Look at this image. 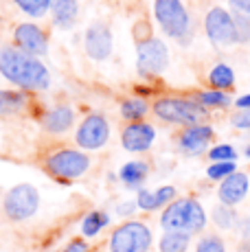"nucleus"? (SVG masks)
Returning <instances> with one entry per match:
<instances>
[{
  "mask_svg": "<svg viewBox=\"0 0 250 252\" xmlns=\"http://www.w3.org/2000/svg\"><path fill=\"white\" fill-rule=\"evenodd\" d=\"M0 77L22 92H42L51 88V72L44 62L13 44L0 48Z\"/></svg>",
  "mask_w": 250,
  "mask_h": 252,
  "instance_id": "obj_1",
  "label": "nucleus"
},
{
  "mask_svg": "<svg viewBox=\"0 0 250 252\" xmlns=\"http://www.w3.org/2000/svg\"><path fill=\"white\" fill-rule=\"evenodd\" d=\"M90 156L81 152L79 147H68V145H60L53 147L42 156L40 167L44 169L46 176L55 178L60 182H73L84 178L90 171Z\"/></svg>",
  "mask_w": 250,
  "mask_h": 252,
  "instance_id": "obj_2",
  "label": "nucleus"
},
{
  "mask_svg": "<svg viewBox=\"0 0 250 252\" xmlns=\"http://www.w3.org/2000/svg\"><path fill=\"white\" fill-rule=\"evenodd\" d=\"M206 211L195 197H176L169 206H165L160 215V226L165 232H185L198 235L206 226Z\"/></svg>",
  "mask_w": 250,
  "mask_h": 252,
  "instance_id": "obj_3",
  "label": "nucleus"
},
{
  "mask_svg": "<svg viewBox=\"0 0 250 252\" xmlns=\"http://www.w3.org/2000/svg\"><path fill=\"white\" fill-rule=\"evenodd\" d=\"M152 112L156 119L171 125L189 127V125H202L209 119V110L195 101V96H158L152 103Z\"/></svg>",
  "mask_w": 250,
  "mask_h": 252,
  "instance_id": "obj_4",
  "label": "nucleus"
},
{
  "mask_svg": "<svg viewBox=\"0 0 250 252\" xmlns=\"http://www.w3.org/2000/svg\"><path fill=\"white\" fill-rule=\"evenodd\" d=\"M152 11L154 20L158 22V27L167 37L180 44H189V40L193 37V22L182 0H154Z\"/></svg>",
  "mask_w": 250,
  "mask_h": 252,
  "instance_id": "obj_5",
  "label": "nucleus"
},
{
  "mask_svg": "<svg viewBox=\"0 0 250 252\" xmlns=\"http://www.w3.org/2000/svg\"><path fill=\"white\" fill-rule=\"evenodd\" d=\"M0 211H2L4 220L11 221V224H22V221H29L31 217H35V213L40 211V191H37V187H33L29 182L11 187L2 195Z\"/></svg>",
  "mask_w": 250,
  "mask_h": 252,
  "instance_id": "obj_6",
  "label": "nucleus"
},
{
  "mask_svg": "<svg viewBox=\"0 0 250 252\" xmlns=\"http://www.w3.org/2000/svg\"><path fill=\"white\" fill-rule=\"evenodd\" d=\"M152 230L145 221L127 220L110 235V252H150Z\"/></svg>",
  "mask_w": 250,
  "mask_h": 252,
  "instance_id": "obj_7",
  "label": "nucleus"
},
{
  "mask_svg": "<svg viewBox=\"0 0 250 252\" xmlns=\"http://www.w3.org/2000/svg\"><path fill=\"white\" fill-rule=\"evenodd\" d=\"M204 35L211 42V46L218 51L235 46L237 44V31H235L233 13L219 4L211 7L204 16Z\"/></svg>",
  "mask_w": 250,
  "mask_h": 252,
  "instance_id": "obj_8",
  "label": "nucleus"
},
{
  "mask_svg": "<svg viewBox=\"0 0 250 252\" xmlns=\"http://www.w3.org/2000/svg\"><path fill=\"white\" fill-rule=\"evenodd\" d=\"M169 66V46L165 40L152 35L136 44V72L145 79L158 77Z\"/></svg>",
  "mask_w": 250,
  "mask_h": 252,
  "instance_id": "obj_9",
  "label": "nucleus"
},
{
  "mask_svg": "<svg viewBox=\"0 0 250 252\" xmlns=\"http://www.w3.org/2000/svg\"><path fill=\"white\" fill-rule=\"evenodd\" d=\"M110 140V121L101 112H90L75 129V145L81 152H97Z\"/></svg>",
  "mask_w": 250,
  "mask_h": 252,
  "instance_id": "obj_10",
  "label": "nucleus"
},
{
  "mask_svg": "<svg viewBox=\"0 0 250 252\" xmlns=\"http://www.w3.org/2000/svg\"><path fill=\"white\" fill-rule=\"evenodd\" d=\"M114 51V35L103 20H94L84 31V53L93 62H108Z\"/></svg>",
  "mask_w": 250,
  "mask_h": 252,
  "instance_id": "obj_11",
  "label": "nucleus"
},
{
  "mask_svg": "<svg viewBox=\"0 0 250 252\" xmlns=\"http://www.w3.org/2000/svg\"><path fill=\"white\" fill-rule=\"evenodd\" d=\"M13 46L42 60L49 53V35L35 22H20L13 29Z\"/></svg>",
  "mask_w": 250,
  "mask_h": 252,
  "instance_id": "obj_12",
  "label": "nucleus"
},
{
  "mask_svg": "<svg viewBox=\"0 0 250 252\" xmlns=\"http://www.w3.org/2000/svg\"><path fill=\"white\" fill-rule=\"evenodd\" d=\"M213 127L209 123L202 125H189V127H182L178 134V149L187 156H200L209 149V145L213 143Z\"/></svg>",
  "mask_w": 250,
  "mask_h": 252,
  "instance_id": "obj_13",
  "label": "nucleus"
},
{
  "mask_svg": "<svg viewBox=\"0 0 250 252\" xmlns=\"http://www.w3.org/2000/svg\"><path fill=\"white\" fill-rule=\"evenodd\" d=\"M154 140H156V127L147 121H136V123H127L121 129V145L125 152L129 154H143L152 149Z\"/></svg>",
  "mask_w": 250,
  "mask_h": 252,
  "instance_id": "obj_14",
  "label": "nucleus"
},
{
  "mask_svg": "<svg viewBox=\"0 0 250 252\" xmlns=\"http://www.w3.org/2000/svg\"><path fill=\"white\" fill-rule=\"evenodd\" d=\"M40 125L46 134L51 136H62V134L70 132L75 125V110L68 103H55L49 108L40 119Z\"/></svg>",
  "mask_w": 250,
  "mask_h": 252,
  "instance_id": "obj_15",
  "label": "nucleus"
},
{
  "mask_svg": "<svg viewBox=\"0 0 250 252\" xmlns=\"http://www.w3.org/2000/svg\"><path fill=\"white\" fill-rule=\"evenodd\" d=\"M250 191V178L248 173L244 171H235L230 173L226 180L219 182L218 187V197H219V204H226V206H237L246 200Z\"/></svg>",
  "mask_w": 250,
  "mask_h": 252,
  "instance_id": "obj_16",
  "label": "nucleus"
},
{
  "mask_svg": "<svg viewBox=\"0 0 250 252\" xmlns=\"http://www.w3.org/2000/svg\"><path fill=\"white\" fill-rule=\"evenodd\" d=\"M51 20L62 31H70L79 20V0H53Z\"/></svg>",
  "mask_w": 250,
  "mask_h": 252,
  "instance_id": "obj_17",
  "label": "nucleus"
},
{
  "mask_svg": "<svg viewBox=\"0 0 250 252\" xmlns=\"http://www.w3.org/2000/svg\"><path fill=\"white\" fill-rule=\"evenodd\" d=\"M150 171H152V167L147 160H129L119 169V180L123 182V187L136 189L138 191V189L143 187V182L147 180Z\"/></svg>",
  "mask_w": 250,
  "mask_h": 252,
  "instance_id": "obj_18",
  "label": "nucleus"
},
{
  "mask_svg": "<svg viewBox=\"0 0 250 252\" xmlns=\"http://www.w3.org/2000/svg\"><path fill=\"white\" fill-rule=\"evenodd\" d=\"M29 105V96L22 90H0V119L20 116Z\"/></svg>",
  "mask_w": 250,
  "mask_h": 252,
  "instance_id": "obj_19",
  "label": "nucleus"
},
{
  "mask_svg": "<svg viewBox=\"0 0 250 252\" xmlns=\"http://www.w3.org/2000/svg\"><path fill=\"white\" fill-rule=\"evenodd\" d=\"M209 84L213 90L228 92L235 88V70L226 62H218L213 68L209 70Z\"/></svg>",
  "mask_w": 250,
  "mask_h": 252,
  "instance_id": "obj_20",
  "label": "nucleus"
},
{
  "mask_svg": "<svg viewBox=\"0 0 250 252\" xmlns=\"http://www.w3.org/2000/svg\"><path fill=\"white\" fill-rule=\"evenodd\" d=\"M150 110H152V105L147 103L143 96H129V99H123L121 105H119V112H121V116L127 121V123L143 121Z\"/></svg>",
  "mask_w": 250,
  "mask_h": 252,
  "instance_id": "obj_21",
  "label": "nucleus"
},
{
  "mask_svg": "<svg viewBox=\"0 0 250 252\" xmlns=\"http://www.w3.org/2000/svg\"><path fill=\"white\" fill-rule=\"evenodd\" d=\"M110 224V215L101 208H94V211L86 213V217L81 220V235L84 237H97L105 226Z\"/></svg>",
  "mask_w": 250,
  "mask_h": 252,
  "instance_id": "obj_22",
  "label": "nucleus"
},
{
  "mask_svg": "<svg viewBox=\"0 0 250 252\" xmlns=\"http://www.w3.org/2000/svg\"><path fill=\"white\" fill-rule=\"evenodd\" d=\"M195 101H198L200 105H204L206 110H211V108H219V110H224V108H228V105H233V99H230V94L228 92H222V90H202L195 94Z\"/></svg>",
  "mask_w": 250,
  "mask_h": 252,
  "instance_id": "obj_23",
  "label": "nucleus"
},
{
  "mask_svg": "<svg viewBox=\"0 0 250 252\" xmlns=\"http://www.w3.org/2000/svg\"><path fill=\"white\" fill-rule=\"evenodd\" d=\"M191 246V237L185 232H165L158 241V252H187Z\"/></svg>",
  "mask_w": 250,
  "mask_h": 252,
  "instance_id": "obj_24",
  "label": "nucleus"
},
{
  "mask_svg": "<svg viewBox=\"0 0 250 252\" xmlns=\"http://www.w3.org/2000/svg\"><path fill=\"white\" fill-rule=\"evenodd\" d=\"M211 220H213V224L218 226L219 230H230L237 226L239 217L237 213H235L233 206H226V204H218L213 208V213H211Z\"/></svg>",
  "mask_w": 250,
  "mask_h": 252,
  "instance_id": "obj_25",
  "label": "nucleus"
},
{
  "mask_svg": "<svg viewBox=\"0 0 250 252\" xmlns=\"http://www.w3.org/2000/svg\"><path fill=\"white\" fill-rule=\"evenodd\" d=\"M11 2L16 4V7L20 9L25 16L37 20V18L46 16V13L51 11V2H53V0H11Z\"/></svg>",
  "mask_w": 250,
  "mask_h": 252,
  "instance_id": "obj_26",
  "label": "nucleus"
},
{
  "mask_svg": "<svg viewBox=\"0 0 250 252\" xmlns=\"http://www.w3.org/2000/svg\"><path fill=\"white\" fill-rule=\"evenodd\" d=\"M195 252H226L224 239L215 232H209V235H202L195 244Z\"/></svg>",
  "mask_w": 250,
  "mask_h": 252,
  "instance_id": "obj_27",
  "label": "nucleus"
},
{
  "mask_svg": "<svg viewBox=\"0 0 250 252\" xmlns=\"http://www.w3.org/2000/svg\"><path fill=\"white\" fill-rule=\"evenodd\" d=\"M209 158H211V162H235L237 160V152H235L233 145L222 143L209 149Z\"/></svg>",
  "mask_w": 250,
  "mask_h": 252,
  "instance_id": "obj_28",
  "label": "nucleus"
},
{
  "mask_svg": "<svg viewBox=\"0 0 250 252\" xmlns=\"http://www.w3.org/2000/svg\"><path fill=\"white\" fill-rule=\"evenodd\" d=\"M235 171H237L235 162H211L209 169H206V178H209V180H219L222 182Z\"/></svg>",
  "mask_w": 250,
  "mask_h": 252,
  "instance_id": "obj_29",
  "label": "nucleus"
},
{
  "mask_svg": "<svg viewBox=\"0 0 250 252\" xmlns=\"http://www.w3.org/2000/svg\"><path fill=\"white\" fill-rule=\"evenodd\" d=\"M136 206L141 211H158L160 204H158V197L156 191H150V189H138V195H136Z\"/></svg>",
  "mask_w": 250,
  "mask_h": 252,
  "instance_id": "obj_30",
  "label": "nucleus"
},
{
  "mask_svg": "<svg viewBox=\"0 0 250 252\" xmlns=\"http://www.w3.org/2000/svg\"><path fill=\"white\" fill-rule=\"evenodd\" d=\"M233 20H235V31H237V44L250 42V18L235 16L233 13Z\"/></svg>",
  "mask_w": 250,
  "mask_h": 252,
  "instance_id": "obj_31",
  "label": "nucleus"
},
{
  "mask_svg": "<svg viewBox=\"0 0 250 252\" xmlns=\"http://www.w3.org/2000/svg\"><path fill=\"white\" fill-rule=\"evenodd\" d=\"M228 11L235 16L250 18V0H228Z\"/></svg>",
  "mask_w": 250,
  "mask_h": 252,
  "instance_id": "obj_32",
  "label": "nucleus"
},
{
  "mask_svg": "<svg viewBox=\"0 0 250 252\" xmlns=\"http://www.w3.org/2000/svg\"><path fill=\"white\" fill-rule=\"evenodd\" d=\"M230 123L237 129H250V110H237L230 119Z\"/></svg>",
  "mask_w": 250,
  "mask_h": 252,
  "instance_id": "obj_33",
  "label": "nucleus"
},
{
  "mask_svg": "<svg viewBox=\"0 0 250 252\" xmlns=\"http://www.w3.org/2000/svg\"><path fill=\"white\" fill-rule=\"evenodd\" d=\"M66 252H88L90 250V246H88V241L86 239H73V241H68L66 244Z\"/></svg>",
  "mask_w": 250,
  "mask_h": 252,
  "instance_id": "obj_34",
  "label": "nucleus"
},
{
  "mask_svg": "<svg viewBox=\"0 0 250 252\" xmlns=\"http://www.w3.org/2000/svg\"><path fill=\"white\" fill-rule=\"evenodd\" d=\"M237 230H239V235H242L244 241H250V215L242 217V220L237 221Z\"/></svg>",
  "mask_w": 250,
  "mask_h": 252,
  "instance_id": "obj_35",
  "label": "nucleus"
},
{
  "mask_svg": "<svg viewBox=\"0 0 250 252\" xmlns=\"http://www.w3.org/2000/svg\"><path fill=\"white\" fill-rule=\"evenodd\" d=\"M136 208H138L136 206V200H134V202H123V204L117 206V213H119V215H123V217H127V215H132Z\"/></svg>",
  "mask_w": 250,
  "mask_h": 252,
  "instance_id": "obj_36",
  "label": "nucleus"
},
{
  "mask_svg": "<svg viewBox=\"0 0 250 252\" xmlns=\"http://www.w3.org/2000/svg\"><path fill=\"white\" fill-rule=\"evenodd\" d=\"M233 103H235V108H237V110H250V94L237 96V99H235Z\"/></svg>",
  "mask_w": 250,
  "mask_h": 252,
  "instance_id": "obj_37",
  "label": "nucleus"
},
{
  "mask_svg": "<svg viewBox=\"0 0 250 252\" xmlns=\"http://www.w3.org/2000/svg\"><path fill=\"white\" fill-rule=\"evenodd\" d=\"M244 154H246V158L250 160V145H246V149H244Z\"/></svg>",
  "mask_w": 250,
  "mask_h": 252,
  "instance_id": "obj_38",
  "label": "nucleus"
},
{
  "mask_svg": "<svg viewBox=\"0 0 250 252\" xmlns=\"http://www.w3.org/2000/svg\"><path fill=\"white\" fill-rule=\"evenodd\" d=\"M53 252H66V250H53Z\"/></svg>",
  "mask_w": 250,
  "mask_h": 252,
  "instance_id": "obj_39",
  "label": "nucleus"
},
{
  "mask_svg": "<svg viewBox=\"0 0 250 252\" xmlns=\"http://www.w3.org/2000/svg\"><path fill=\"white\" fill-rule=\"evenodd\" d=\"M0 48H2V46H0Z\"/></svg>",
  "mask_w": 250,
  "mask_h": 252,
  "instance_id": "obj_40",
  "label": "nucleus"
}]
</instances>
